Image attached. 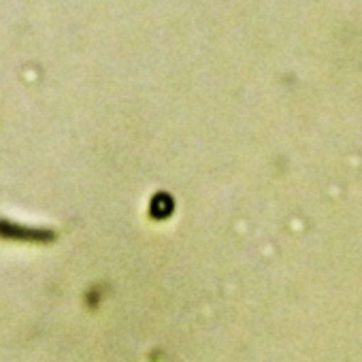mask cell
<instances>
[{"mask_svg": "<svg viewBox=\"0 0 362 362\" xmlns=\"http://www.w3.org/2000/svg\"><path fill=\"white\" fill-rule=\"evenodd\" d=\"M149 360H151V362H168L162 354H151V356H149Z\"/></svg>", "mask_w": 362, "mask_h": 362, "instance_id": "6da1fadb", "label": "cell"}]
</instances>
